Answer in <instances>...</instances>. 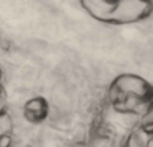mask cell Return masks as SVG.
I'll use <instances>...</instances> for the list:
<instances>
[{
	"instance_id": "3957f363",
	"label": "cell",
	"mask_w": 153,
	"mask_h": 147,
	"mask_svg": "<svg viewBox=\"0 0 153 147\" xmlns=\"http://www.w3.org/2000/svg\"><path fill=\"white\" fill-rule=\"evenodd\" d=\"M50 114V104L44 96H35L30 98L24 105H23V117L29 123H42L47 120Z\"/></svg>"
},
{
	"instance_id": "6da1fadb",
	"label": "cell",
	"mask_w": 153,
	"mask_h": 147,
	"mask_svg": "<svg viewBox=\"0 0 153 147\" xmlns=\"http://www.w3.org/2000/svg\"><path fill=\"white\" fill-rule=\"evenodd\" d=\"M108 104L119 114H132L144 117L152 113L153 87L152 84L131 72L117 75L108 87Z\"/></svg>"
},
{
	"instance_id": "7a4b0ae2",
	"label": "cell",
	"mask_w": 153,
	"mask_h": 147,
	"mask_svg": "<svg viewBox=\"0 0 153 147\" xmlns=\"http://www.w3.org/2000/svg\"><path fill=\"white\" fill-rule=\"evenodd\" d=\"M80 5L93 20L113 26L146 21L153 11L152 0H80Z\"/></svg>"
},
{
	"instance_id": "8992f818",
	"label": "cell",
	"mask_w": 153,
	"mask_h": 147,
	"mask_svg": "<svg viewBox=\"0 0 153 147\" xmlns=\"http://www.w3.org/2000/svg\"><path fill=\"white\" fill-rule=\"evenodd\" d=\"M2 77H3V71H2V66H0V114L3 113H8L6 107H8V102H6V92L2 86Z\"/></svg>"
},
{
	"instance_id": "277c9868",
	"label": "cell",
	"mask_w": 153,
	"mask_h": 147,
	"mask_svg": "<svg viewBox=\"0 0 153 147\" xmlns=\"http://www.w3.org/2000/svg\"><path fill=\"white\" fill-rule=\"evenodd\" d=\"M150 117H152V113L144 116L146 122L138 125L129 134V137L126 140V146H152V143H153V125H152Z\"/></svg>"
},
{
	"instance_id": "5b68a950",
	"label": "cell",
	"mask_w": 153,
	"mask_h": 147,
	"mask_svg": "<svg viewBox=\"0 0 153 147\" xmlns=\"http://www.w3.org/2000/svg\"><path fill=\"white\" fill-rule=\"evenodd\" d=\"M12 119L9 117L8 113L0 114V147L2 146H9L12 141Z\"/></svg>"
}]
</instances>
